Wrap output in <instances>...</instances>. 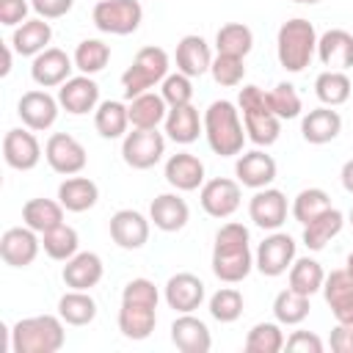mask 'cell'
I'll use <instances>...</instances> for the list:
<instances>
[{
	"label": "cell",
	"instance_id": "obj_1",
	"mask_svg": "<svg viewBox=\"0 0 353 353\" xmlns=\"http://www.w3.org/2000/svg\"><path fill=\"white\" fill-rule=\"evenodd\" d=\"M254 268V254H251V234L243 223L229 221L215 232V245H212V273L223 284H237L243 281Z\"/></svg>",
	"mask_w": 353,
	"mask_h": 353
},
{
	"label": "cell",
	"instance_id": "obj_2",
	"mask_svg": "<svg viewBox=\"0 0 353 353\" xmlns=\"http://www.w3.org/2000/svg\"><path fill=\"white\" fill-rule=\"evenodd\" d=\"M204 138L210 149L221 157H234L243 152L245 143V124L240 119V110L229 99H215L204 110Z\"/></svg>",
	"mask_w": 353,
	"mask_h": 353
},
{
	"label": "cell",
	"instance_id": "obj_3",
	"mask_svg": "<svg viewBox=\"0 0 353 353\" xmlns=\"http://www.w3.org/2000/svg\"><path fill=\"white\" fill-rule=\"evenodd\" d=\"M66 342L61 314H36L11 325L14 353H58Z\"/></svg>",
	"mask_w": 353,
	"mask_h": 353
},
{
	"label": "cell",
	"instance_id": "obj_4",
	"mask_svg": "<svg viewBox=\"0 0 353 353\" xmlns=\"http://www.w3.org/2000/svg\"><path fill=\"white\" fill-rule=\"evenodd\" d=\"M317 39L320 36H317V30H314V25L309 19H303V17L287 19L279 28V33H276V55H279V63L287 72H292V74L303 72L312 63L314 52H317Z\"/></svg>",
	"mask_w": 353,
	"mask_h": 353
},
{
	"label": "cell",
	"instance_id": "obj_5",
	"mask_svg": "<svg viewBox=\"0 0 353 353\" xmlns=\"http://www.w3.org/2000/svg\"><path fill=\"white\" fill-rule=\"evenodd\" d=\"M168 66H171V58L163 47H141L132 58V63L127 66V72L121 74V88H124V97L132 99L138 94H146L152 91L157 83H163L168 77Z\"/></svg>",
	"mask_w": 353,
	"mask_h": 353
},
{
	"label": "cell",
	"instance_id": "obj_6",
	"mask_svg": "<svg viewBox=\"0 0 353 353\" xmlns=\"http://www.w3.org/2000/svg\"><path fill=\"white\" fill-rule=\"evenodd\" d=\"M97 30L110 36H130L143 22V6L138 0H99L91 11Z\"/></svg>",
	"mask_w": 353,
	"mask_h": 353
},
{
	"label": "cell",
	"instance_id": "obj_7",
	"mask_svg": "<svg viewBox=\"0 0 353 353\" xmlns=\"http://www.w3.org/2000/svg\"><path fill=\"white\" fill-rule=\"evenodd\" d=\"M163 154H165V138H163V132H157V127L154 130L132 127V132H127L121 141V157L135 171H146V168L157 165L163 160Z\"/></svg>",
	"mask_w": 353,
	"mask_h": 353
},
{
	"label": "cell",
	"instance_id": "obj_8",
	"mask_svg": "<svg viewBox=\"0 0 353 353\" xmlns=\"http://www.w3.org/2000/svg\"><path fill=\"white\" fill-rule=\"evenodd\" d=\"M295 262V240L287 234V232H270L259 245H256V254H254V268L268 276V279H276V276H284L290 270V265Z\"/></svg>",
	"mask_w": 353,
	"mask_h": 353
},
{
	"label": "cell",
	"instance_id": "obj_9",
	"mask_svg": "<svg viewBox=\"0 0 353 353\" xmlns=\"http://www.w3.org/2000/svg\"><path fill=\"white\" fill-rule=\"evenodd\" d=\"M44 157H47V165L55 174H63V176L80 174L88 163L85 146L69 132H52L44 143Z\"/></svg>",
	"mask_w": 353,
	"mask_h": 353
},
{
	"label": "cell",
	"instance_id": "obj_10",
	"mask_svg": "<svg viewBox=\"0 0 353 353\" xmlns=\"http://www.w3.org/2000/svg\"><path fill=\"white\" fill-rule=\"evenodd\" d=\"M240 199H243L240 182L237 179H229V176L207 179L201 185V193H199L201 210L210 218H229V215H234L237 207H240Z\"/></svg>",
	"mask_w": 353,
	"mask_h": 353
},
{
	"label": "cell",
	"instance_id": "obj_11",
	"mask_svg": "<svg viewBox=\"0 0 353 353\" xmlns=\"http://www.w3.org/2000/svg\"><path fill=\"white\" fill-rule=\"evenodd\" d=\"M58 108H61L58 97L33 88V91H25V94L19 97V102H17V116L22 119V124H25L28 130L44 132V130H50V127L58 121Z\"/></svg>",
	"mask_w": 353,
	"mask_h": 353
},
{
	"label": "cell",
	"instance_id": "obj_12",
	"mask_svg": "<svg viewBox=\"0 0 353 353\" xmlns=\"http://www.w3.org/2000/svg\"><path fill=\"white\" fill-rule=\"evenodd\" d=\"M3 160L14 171H30L41 160V143L33 135V130L14 127L3 135Z\"/></svg>",
	"mask_w": 353,
	"mask_h": 353
},
{
	"label": "cell",
	"instance_id": "obj_13",
	"mask_svg": "<svg viewBox=\"0 0 353 353\" xmlns=\"http://www.w3.org/2000/svg\"><path fill=\"white\" fill-rule=\"evenodd\" d=\"M72 69H74V58H69L58 47H47L33 58L30 77L39 88H61L72 77Z\"/></svg>",
	"mask_w": 353,
	"mask_h": 353
},
{
	"label": "cell",
	"instance_id": "obj_14",
	"mask_svg": "<svg viewBox=\"0 0 353 353\" xmlns=\"http://www.w3.org/2000/svg\"><path fill=\"white\" fill-rule=\"evenodd\" d=\"M39 248H41L39 232H33L30 226L6 229L3 237H0V256L11 268H28V265H33L36 256H39Z\"/></svg>",
	"mask_w": 353,
	"mask_h": 353
},
{
	"label": "cell",
	"instance_id": "obj_15",
	"mask_svg": "<svg viewBox=\"0 0 353 353\" xmlns=\"http://www.w3.org/2000/svg\"><path fill=\"white\" fill-rule=\"evenodd\" d=\"M287 196L279 188H259L248 201V218L268 232H276L287 221Z\"/></svg>",
	"mask_w": 353,
	"mask_h": 353
},
{
	"label": "cell",
	"instance_id": "obj_16",
	"mask_svg": "<svg viewBox=\"0 0 353 353\" xmlns=\"http://www.w3.org/2000/svg\"><path fill=\"white\" fill-rule=\"evenodd\" d=\"M152 221L138 210H119L110 215V237L124 251H138L149 243Z\"/></svg>",
	"mask_w": 353,
	"mask_h": 353
},
{
	"label": "cell",
	"instance_id": "obj_17",
	"mask_svg": "<svg viewBox=\"0 0 353 353\" xmlns=\"http://www.w3.org/2000/svg\"><path fill=\"white\" fill-rule=\"evenodd\" d=\"M58 102L66 113L72 116H85L91 110H97L99 105V85L91 74H77L69 77L61 88H58Z\"/></svg>",
	"mask_w": 353,
	"mask_h": 353
},
{
	"label": "cell",
	"instance_id": "obj_18",
	"mask_svg": "<svg viewBox=\"0 0 353 353\" xmlns=\"http://www.w3.org/2000/svg\"><path fill=\"white\" fill-rule=\"evenodd\" d=\"M163 298L165 303L185 314V312H196L204 298H207V290H204V281L193 273H174L168 281H165V290H163Z\"/></svg>",
	"mask_w": 353,
	"mask_h": 353
},
{
	"label": "cell",
	"instance_id": "obj_19",
	"mask_svg": "<svg viewBox=\"0 0 353 353\" xmlns=\"http://www.w3.org/2000/svg\"><path fill=\"white\" fill-rule=\"evenodd\" d=\"M276 160L270 154H265L262 149H251V152H243L234 163V176L243 188H251V190H259V188H268L273 185L276 179Z\"/></svg>",
	"mask_w": 353,
	"mask_h": 353
},
{
	"label": "cell",
	"instance_id": "obj_20",
	"mask_svg": "<svg viewBox=\"0 0 353 353\" xmlns=\"http://www.w3.org/2000/svg\"><path fill=\"white\" fill-rule=\"evenodd\" d=\"M323 298H325L331 314L336 317V323L353 325V276L345 268L342 270H331L325 276Z\"/></svg>",
	"mask_w": 353,
	"mask_h": 353
},
{
	"label": "cell",
	"instance_id": "obj_21",
	"mask_svg": "<svg viewBox=\"0 0 353 353\" xmlns=\"http://www.w3.org/2000/svg\"><path fill=\"white\" fill-rule=\"evenodd\" d=\"M171 342L182 353H210L212 334L204 320L193 317V312H185L171 323Z\"/></svg>",
	"mask_w": 353,
	"mask_h": 353
},
{
	"label": "cell",
	"instance_id": "obj_22",
	"mask_svg": "<svg viewBox=\"0 0 353 353\" xmlns=\"http://www.w3.org/2000/svg\"><path fill=\"white\" fill-rule=\"evenodd\" d=\"M102 273H105V265H102L99 254L77 251L72 259H66V265L61 270V279L69 290H91L102 281Z\"/></svg>",
	"mask_w": 353,
	"mask_h": 353
},
{
	"label": "cell",
	"instance_id": "obj_23",
	"mask_svg": "<svg viewBox=\"0 0 353 353\" xmlns=\"http://www.w3.org/2000/svg\"><path fill=\"white\" fill-rule=\"evenodd\" d=\"M176 72L188 74V77H201L210 72L212 66V52H210V44L199 36V33H188L176 41Z\"/></svg>",
	"mask_w": 353,
	"mask_h": 353
},
{
	"label": "cell",
	"instance_id": "obj_24",
	"mask_svg": "<svg viewBox=\"0 0 353 353\" xmlns=\"http://www.w3.org/2000/svg\"><path fill=\"white\" fill-rule=\"evenodd\" d=\"M149 221L160 232H179L190 221V207L179 193H160L149 204Z\"/></svg>",
	"mask_w": 353,
	"mask_h": 353
},
{
	"label": "cell",
	"instance_id": "obj_25",
	"mask_svg": "<svg viewBox=\"0 0 353 353\" xmlns=\"http://www.w3.org/2000/svg\"><path fill=\"white\" fill-rule=\"evenodd\" d=\"M317 58L328 69H350L353 66V33L342 28H331L317 39Z\"/></svg>",
	"mask_w": 353,
	"mask_h": 353
},
{
	"label": "cell",
	"instance_id": "obj_26",
	"mask_svg": "<svg viewBox=\"0 0 353 353\" xmlns=\"http://www.w3.org/2000/svg\"><path fill=\"white\" fill-rule=\"evenodd\" d=\"M339 132H342V116L328 105H320L301 119V135L306 143L323 146V143H331Z\"/></svg>",
	"mask_w": 353,
	"mask_h": 353
},
{
	"label": "cell",
	"instance_id": "obj_27",
	"mask_svg": "<svg viewBox=\"0 0 353 353\" xmlns=\"http://www.w3.org/2000/svg\"><path fill=\"white\" fill-rule=\"evenodd\" d=\"M165 182L182 193L204 185V163L190 152H176L165 160Z\"/></svg>",
	"mask_w": 353,
	"mask_h": 353
},
{
	"label": "cell",
	"instance_id": "obj_28",
	"mask_svg": "<svg viewBox=\"0 0 353 353\" xmlns=\"http://www.w3.org/2000/svg\"><path fill=\"white\" fill-rule=\"evenodd\" d=\"M50 39H52V28H50V22L41 19V17H33V19H25L22 25L14 28L8 44H11L14 52H19L22 58H36L39 52L47 50Z\"/></svg>",
	"mask_w": 353,
	"mask_h": 353
},
{
	"label": "cell",
	"instance_id": "obj_29",
	"mask_svg": "<svg viewBox=\"0 0 353 353\" xmlns=\"http://www.w3.org/2000/svg\"><path fill=\"white\" fill-rule=\"evenodd\" d=\"M154 309L157 306L121 301V309H119V331L127 339H132V342H141V339L152 336L154 323H157V312Z\"/></svg>",
	"mask_w": 353,
	"mask_h": 353
},
{
	"label": "cell",
	"instance_id": "obj_30",
	"mask_svg": "<svg viewBox=\"0 0 353 353\" xmlns=\"http://www.w3.org/2000/svg\"><path fill=\"white\" fill-rule=\"evenodd\" d=\"M165 135L174 141V143H193L201 132H204V119L199 116V110L193 105H179V108H168V116H165Z\"/></svg>",
	"mask_w": 353,
	"mask_h": 353
},
{
	"label": "cell",
	"instance_id": "obj_31",
	"mask_svg": "<svg viewBox=\"0 0 353 353\" xmlns=\"http://www.w3.org/2000/svg\"><path fill=\"white\" fill-rule=\"evenodd\" d=\"M58 201L69 212H85L99 201V188L88 176H66L58 185Z\"/></svg>",
	"mask_w": 353,
	"mask_h": 353
},
{
	"label": "cell",
	"instance_id": "obj_32",
	"mask_svg": "<svg viewBox=\"0 0 353 353\" xmlns=\"http://www.w3.org/2000/svg\"><path fill=\"white\" fill-rule=\"evenodd\" d=\"M127 110H130V124L138 127V130H154L168 116L165 99L160 94H154V91H146V94L132 97L130 105H127Z\"/></svg>",
	"mask_w": 353,
	"mask_h": 353
},
{
	"label": "cell",
	"instance_id": "obj_33",
	"mask_svg": "<svg viewBox=\"0 0 353 353\" xmlns=\"http://www.w3.org/2000/svg\"><path fill=\"white\" fill-rule=\"evenodd\" d=\"M345 226V215L336 207H328L325 212H320L314 221H309L303 226V245L309 251H323Z\"/></svg>",
	"mask_w": 353,
	"mask_h": 353
},
{
	"label": "cell",
	"instance_id": "obj_34",
	"mask_svg": "<svg viewBox=\"0 0 353 353\" xmlns=\"http://www.w3.org/2000/svg\"><path fill=\"white\" fill-rule=\"evenodd\" d=\"M94 127L102 138L113 141V138H124L127 127H130V110L124 102L119 99H105L97 105L94 110Z\"/></svg>",
	"mask_w": 353,
	"mask_h": 353
},
{
	"label": "cell",
	"instance_id": "obj_35",
	"mask_svg": "<svg viewBox=\"0 0 353 353\" xmlns=\"http://www.w3.org/2000/svg\"><path fill=\"white\" fill-rule=\"evenodd\" d=\"M22 223L30 226L33 232L44 234V232L55 229L58 223H63V204L52 201V199H30L22 207Z\"/></svg>",
	"mask_w": 353,
	"mask_h": 353
},
{
	"label": "cell",
	"instance_id": "obj_36",
	"mask_svg": "<svg viewBox=\"0 0 353 353\" xmlns=\"http://www.w3.org/2000/svg\"><path fill=\"white\" fill-rule=\"evenodd\" d=\"M58 314L66 325H88L97 317V301L88 290H69L58 298Z\"/></svg>",
	"mask_w": 353,
	"mask_h": 353
},
{
	"label": "cell",
	"instance_id": "obj_37",
	"mask_svg": "<svg viewBox=\"0 0 353 353\" xmlns=\"http://www.w3.org/2000/svg\"><path fill=\"white\" fill-rule=\"evenodd\" d=\"M350 91H353V83H350V77H347L345 72H339V69H325V72H320L317 80H314V94H317V99H320L323 105H328V108L345 105V102L350 99Z\"/></svg>",
	"mask_w": 353,
	"mask_h": 353
},
{
	"label": "cell",
	"instance_id": "obj_38",
	"mask_svg": "<svg viewBox=\"0 0 353 353\" xmlns=\"http://www.w3.org/2000/svg\"><path fill=\"white\" fill-rule=\"evenodd\" d=\"M323 281H325V270L317 259L312 256H295V262L290 265V287L295 292H303V295H314L323 290Z\"/></svg>",
	"mask_w": 353,
	"mask_h": 353
},
{
	"label": "cell",
	"instance_id": "obj_39",
	"mask_svg": "<svg viewBox=\"0 0 353 353\" xmlns=\"http://www.w3.org/2000/svg\"><path fill=\"white\" fill-rule=\"evenodd\" d=\"M251 47H254V33L243 22H226L215 33V50L223 52V55L245 58L251 52Z\"/></svg>",
	"mask_w": 353,
	"mask_h": 353
},
{
	"label": "cell",
	"instance_id": "obj_40",
	"mask_svg": "<svg viewBox=\"0 0 353 353\" xmlns=\"http://www.w3.org/2000/svg\"><path fill=\"white\" fill-rule=\"evenodd\" d=\"M245 135L256 146H273L281 132V119L273 110H256V113H243Z\"/></svg>",
	"mask_w": 353,
	"mask_h": 353
},
{
	"label": "cell",
	"instance_id": "obj_41",
	"mask_svg": "<svg viewBox=\"0 0 353 353\" xmlns=\"http://www.w3.org/2000/svg\"><path fill=\"white\" fill-rule=\"evenodd\" d=\"M309 295L303 292H295L292 287L281 290L276 298H273V317L281 323V325H298L309 317Z\"/></svg>",
	"mask_w": 353,
	"mask_h": 353
},
{
	"label": "cell",
	"instance_id": "obj_42",
	"mask_svg": "<svg viewBox=\"0 0 353 353\" xmlns=\"http://www.w3.org/2000/svg\"><path fill=\"white\" fill-rule=\"evenodd\" d=\"M41 248H44V254H47L50 259L66 262V259H72V256L77 254L80 237H77V232H74L69 223H58L55 229H50V232L41 234Z\"/></svg>",
	"mask_w": 353,
	"mask_h": 353
},
{
	"label": "cell",
	"instance_id": "obj_43",
	"mask_svg": "<svg viewBox=\"0 0 353 353\" xmlns=\"http://www.w3.org/2000/svg\"><path fill=\"white\" fill-rule=\"evenodd\" d=\"M331 207V196L323 190V188H303L295 199H292V207H290V212H292V218L301 223V226H306L309 221H314L320 212H325Z\"/></svg>",
	"mask_w": 353,
	"mask_h": 353
},
{
	"label": "cell",
	"instance_id": "obj_44",
	"mask_svg": "<svg viewBox=\"0 0 353 353\" xmlns=\"http://www.w3.org/2000/svg\"><path fill=\"white\" fill-rule=\"evenodd\" d=\"M72 58H74V69H80L83 74H97L108 66L110 47L102 39H83Z\"/></svg>",
	"mask_w": 353,
	"mask_h": 353
},
{
	"label": "cell",
	"instance_id": "obj_45",
	"mask_svg": "<svg viewBox=\"0 0 353 353\" xmlns=\"http://www.w3.org/2000/svg\"><path fill=\"white\" fill-rule=\"evenodd\" d=\"M284 347L281 323H256L245 334V353H279Z\"/></svg>",
	"mask_w": 353,
	"mask_h": 353
},
{
	"label": "cell",
	"instance_id": "obj_46",
	"mask_svg": "<svg viewBox=\"0 0 353 353\" xmlns=\"http://www.w3.org/2000/svg\"><path fill=\"white\" fill-rule=\"evenodd\" d=\"M243 292L234 287H221L218 292H212L210 298V314L218 323H234L243 314Z\"/></svg>",
	"mask_w": 353,
	"mask_h": 353
},
{
	"label": "cell",
	"instance_id": "obj_47",
	"mask_svg": "<svg viewBox=\"0 0 353 353\" xmlns=\"http://www.w3.org/2000/svg\"><path fill=\"white\" fill-rule=\"evenodd\" d=\"M268 105H270V110H273L281 121L298 119L301 110H303V102H301V97H298V91H295L292 83H279L276 88H270V91H268Z\"/></svg>",
	"mask_w": 353,
	"mask_h": 353
},
{
	"label": "cell",
	"instance_id": "obj_48",
	"mask_svg": "<svg viewBox=\"0 0 353 353\" xmlns=\"http://www.w3.org/2000/svg\"><path fill=\"white\" fill-rule=\"evenodd\" d=\"M210 74H212V80H215L218 85L234 88V85H240L243 77H245V63H243V58H237V55H223V52H218V55L212 58Z\"/></svg>",
	"mask_w": 353,
	"mask_h": 353
},
{
	"label": "cell",
	"instance_id": "obj_49",
	"mask_svg": "<svg viewBox=\"0 0 353 353\" xmlns=\"http://www.w3.org/2000/svg\"><path fill=\"white\" fill-rule=\"evenodd\" d=\"M193 77L182 74V72H174L168 74L163 83H160V97L165 99L168 108H179V105H190L193 99Z\"/></svg>",
	"mask_w": 353,
	"mask_h": 353
},
{
	"label": "cell",
	"instance_id": "obj_50",
	"mask_svg": "<svg viewBox=\"0 0 353 353\" xmlns=\"http://www.w3.org/2000/svg\"><path fill=\"white\" fill-rule=\"evenodd\" d=\"M121 301H130V303H146V306H157L160 301V292L154 287V281L149 279H130L121 290Z\"/></svg>",
	"mask_w": 353,
	"mask_h": 353
},
{
	"label": "cell",
	"instance_id": "obj_51",
	"mask_svg": "<svg viewBox=\"0 0 353 353\" xmlns=\"http://www.w3.org/2000/svg\"><path fill=\"white\" fill-rule=\"evenodd\" d=\"M284 347L290 353H323V339L312 331H292L287 339H284Z\"/></svg>",
	"mask_w": 353,
	"mask_h": 353
},
{
	"label": "cell",
	"instance_id": "obj_52",
	"mask_svg": "<svg viewBox=\"0 0 353 353\" xmlns=\"http://www.w3.org/2000/svg\"><path fill=\"white\" fill-rule=\"evenodd\" d=\"M237 108L243 113H256V110H270L268 105V91H262L259 85H243L237 94Z\"/></svg>",
	"mask_w": 353,
	"mask_h": 353
},
{
	"label": "cell",
	"instance_id": "obj_53",
	"mask_svg": "<svg viewBox=\"0 0 353 353\" xmlns=\"http://www.w3.org/2000/svg\"><path fill=\"white\" fill-rule=\"evenodd\" d=\"M28 0H0V25L6 28H17L28 19Z\"/></svg>",
	"mask_w": 353,
	"mask_h": 353
},
{
	"label": "cell",
	"instance_id": "obj_54",
	"mask_svg": "<svg viewBox=\"0 0 353 353\" xmlns=\"http://www.w3.org/2000/svg\"><path fill=\"white\" fill-rule=\"evenodd\" d=\"M72 6H74V0H30V8L41 19H61L72 11Z\"/></svg>",
	"mask_w": 353,
	"mask_h": 353
},
{
	"label": "cell",
	"instance_id": "obj_55",
	"mask_svg": "<svg viewBox=\"0 0 353 353\" xmlns=\"http://www.w3.org/2000/svg\"><path fill=\"white\" fill-rule=\"evenodd\" d=\"M328 345H331L334 353H353V325H347V323H336L334 331H331Z\"/></svg>",
	"mask_w": 353,
	"mask_h": 353
},
{
	"label": "cell",
	"instance_id": "obj_56",
	"mask_svg": "<svg viewBox=\"0 0 353 353\" xmlns=\"http://www.w3.org/2000/svg\"><path fill=\"white\" fill-rule=\"evenodd\" d=\"M339 179H342V188H345L347 193H353V160H347V163L342 165Z\"/></svg>",
	"mask_w": 353,
	"mask_h": 353
},
{
	"label": "cell",
	"instance_id": "obj_57",
	"mask_svg": "<svg viewBox=\"0 0 353 353\" xmlns=\"http://www.w3.org/2000/svg\"><path fill=\"white\" fill-rule=\"evenodd\" d=\"M11 52H14V47L11 44H3V66H0V74L3 77L11 72Z\"/></svg>",
	"mask_w": 353,
	"mask_h": 353
},
{
	"label": "cell",
	"instance_id": "obj_58",
	"mask_svg": "<svg viewBox=\"0 0 353 353\" xmlns=\"http://www.w3.org/2000/svg\"><path fill=\"white\" fill-rule=\"evenodd\" d=\"M345 270L353 276V251H350V254H347V259H345Z\"/></svg>",
	"mask_w": 353,
	"mask_h": 353
},
{
	"label": "cell",
	"instance_id": "obj_59",
	"mask_svg": "<svg viewBox=\"0 0 353 353\" xmlns=\"http://www.w3.org/2000/svg\"><path fill=\"white\" fill-rule=\"evenodd\" d=\"M295 3H303V6H314V3H320V0H295Z\"/></svg>",
	"mask_w": 353,
	"mask_h": 353
},
{
	"label": "cell",
	"instance_id": "obj_60",
	"mask_svg": "<svg viewBox=\"0 0 353 353\" xmlns=\"http://www.w3.org/2000/svg\"><path fill=\"white\" fill-rule=\"evenodd\" d=\"M347 223L353 226V207H350V212H347Z\"/></svg>",
	"mask_w": 353,
	"mask_h": 353
}]
</instances>
